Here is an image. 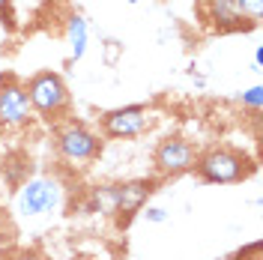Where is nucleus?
Returning <instances> with one entry per match:
<instances>
[{
    "label": "nucleus",
    "instance_id": "nucleus-1",
    "mask_svg": "<svg viewBox=\"0 0 263 260\" xmlns=\"http://www.w3.org/2000/svg\"><path fill=\"white\" fill-rule=\"evenodd\" d=\"M156 182L153 179H129V182H117V185H102L93 192V200L87 203L90 212H117L120 215V225H126L135 212L144 210L147 197L153 195Z\"/></svg>",
    "mask_w": 263,
    "mask_h": 260
},
{
    "label": "nucleus",
    "instance_id": "nucleus-2",
    "mask_svg": "<svg viewBox=\"0 0 263 260\" xmlns=\"http://www.w3.org/2000/svg\"><path fill=\"white\" fill-rule=\"evenodd\" d=\"M195 171L203 182L230 185V182H242L254 174V159L246 156L242 150H233V146H215L210 153L197 156Z\"/></svg>",
    "mask_w": 263,
    "mask_h": 260
},
{
    "label": "nucleus",
    "instance_id": "nucleus-3",
    "mask_svg": "<svg viewBox=\"0 0 263 260\" xmlns=\"http://www.w3.org/2000/svg\"><path fill=\"white\" fill-rule=\"evenodd\" d=\"M27 99H30V108L39 117H45L48 123L54 120H63L72 108V96H69V87L57 72H36L30 81L24 84Z\"/></svg>",
    "mask_w": 263,
    "mask_h": 260
},
{
    "label": "nucleus",
    "instance_id": "nucleus-4",
    "mask_svg": "<svg viewBox=\"0 0 263 260\" xmlns=\"http://www.w3.org/2000/svg\"><path fill=\"white\" fill-rule=\"evenodd\" d=\"M54 138H57V153L63 156L66 162L84 164V162H93L99 153H102V141H99V135L96 132H90L84 123H75V120H69V123H63V126H57Z\"/></svg>",
    "mask_w": 263,
    "mask_h": 260
},
{
    "label": "nucleus",
    "instance_id": "nucleus-5",
    "mask_svg": "<svg viewBox=\"0 0 263 260\" xmlns=\"http://www.w3.org/2000/svg\"><path fill=\"white\" fill-rule=\"evenodd\" d=\"M195 162H197L195 146L189 144L185 138H180V135L162 138L159 146H156V153H153V164H156V171L164 174V177L189 174V171H195Z\"/></svg>",
    "mask_w": 263,
    "mask_h": 260
},
{
    "label": "nucleus",
    "instance_id": "nucleus-6",
    "mask_svg": "<svg viewBox=\"0 0 263 260\" xmlns=\"http://www.w3.org/2000/svg\"><path fill=\"white\" fill-rule=\"evenodd\" d=\"M33 117L30 99L24 90V81H18L12 72L0 75V126H24Z\"/></svg>",
    "mask_w": 263,
    "mask_h": 260
},
{
    "label": "nucleus",
    "instance_id": "nucleus-7",
    "mask_svg": "<svg viewBox=\"0 0 263 260\" xmlns=\"http://www.w3.org/2000/svg\"><path fill=\"white\" fill-rule=\"evenodd\" d=\"M57 203H60V185H57V179L36 177L30 182H24L21 192H18V210L24 212V215L51 212Z\"/></svg>",
    "mask_w": 263,
    "mask_h": 260
},
{
    "label": "nucleus",
    "instance_id": "nucleus-8",
    "mask_svg": "<svg viewBox=\"0 0 263 260\" xmlns=\"http://www.w3.org/2000/svg\"><path fill=\"white\" fill-rule=\"evenodd\" d=\"M149 111L144 105H126V108H117L108 111L102 117V129L108 138H138L141 132L149 129Z\"/></svg>",
    "mask_w": 263,
    "mask_h": 260
},
{
    "label": "nucleus",
    "instance_id": "nucleus-9",
    "mask_svg": "<svg viewBox=\"0 0 263 260\" xmlns=\"http://www.w3.org/2000/svg\"><path fill=\"white\" fill-rule=\"evenodd\" d=\"M200 18L218 33H230V30H248L246 18H239L233 0H203L200 3Z\"/></svg>",
    "mask_w": 263,
    "mask_h": 260
},
{
    "label": "nucleus",
    "instance_id": "nucleus-10",
    "mask_svg": "<svg viewBox=\"0 0 263 260\" xmlns=\"http://www.w3.org/2000/svg\"><path fill=\"white\" fill-rule=\"evenodd\" d=\"M66 36H69V45H72V60H81L84 51H87V39H90L87 18L84 15H72L69 18V24H66Z\"/></svg>",
    "mask_w": 263,
    "mask_h": 260
},
{
    "label": "nucleus",
    "instance_id": "nucleus-11",
    "mask_svg": "<svg viewBox=\"0 0 263 260\" xmlns=\"http://www.w3.org/2000/svg\"><path fill=\"white\" fill-rule=\"evenodd\" d=\"M233 6H236L239 18H246L251 27L263 18V0H233Z\"/></svg>",
    "mask_w": 263,
    "mask_h": 260
},
{
    "label": "nucleus",
    "instance_id": "nucleus-12",
    "mask_svg": "<svg viewBox=\"0 0 263 260\" xmlns=\"http://www.w3.org/2000/svg\"><path fill=\"white\" fill-rule=\"evenodd\" d=\"M242 105H246V108H251L254 114L260 111V105H263V87H260V84H254L251 90H246V93H242Z\"/></svg>",
    "mask_w": 263,
    "mask_h": 260
},
{
    "label": "nucleus",
    "instance_id": "nucleus-13",
    "mask_svg": "<svg viewBox=\"0 0 263 260\" xmlns=\"http://www.w3.org/2000/svg\"><path fill=\"white\" fill-rule=\"evenodd\" d=\"M144 218H147V221H153V225H162V221H167V212H164L162 207H147Z\"/></svg>",
    "mask_w": 263,
    "mask_h": 260
},
{
    "label": "nucleus",
    "instance_id": "nucleus-14",
    "mask_svg": "<svg viewBox=\"0 0 263 260\" xmlns=\"http://www.w3.org/2000/svg\"><path fill=\"white\" fill-rule=\"evenodd\" d=\"M0 18H6L9 24L15 21V18H12V0H0Z\"/></svg>",
    "mask_w": 263,
    "mask_h": 260
},
{
    "label": "nucleus",
    "instance_id": "nucleus-15",
    "mask_svg": "<svg viewBox=\"0 0 263 260\" xmlns=\"http://www.w3.org/2000/svg\"><path fill=\"white\" fill-rule=\"evenodd\" d=\"M254 66H257V69L263 66V48L260 45H257V51H254Z\"/></svg>",
    "mask_w": 263,
    "mask_h": 260
},
{
    "label": "nucleus",
    "instance_id": "nucleus-16",
    "mask_svg": "<svg viewBox=\"0 0 263 260\" xmlns=\"http://www.w3.org/2000/svg\"><path fill=\"white\" fill-rule=\"evenodd\" d=\"M12 260H42V257H39V254H27V251H24V254H15Z\"/></svg>",
    "mask_w": 263,
    "mask_h": 260
},
{
    "label": "nucleus",
    "instance_id": "nucleus-17",
    "mask_svg": "<svg viewBox=\"0 0 263 260\" xmlns=\"http://www.w3.org/2000/svg\"><path fill=\"white\" fill-rule=\"evenodd\" d=\"M126 3H138V0H126Z\"/></svg>",
    "mask_w": 263,
    "mask_h": 260
}]
</instances>
